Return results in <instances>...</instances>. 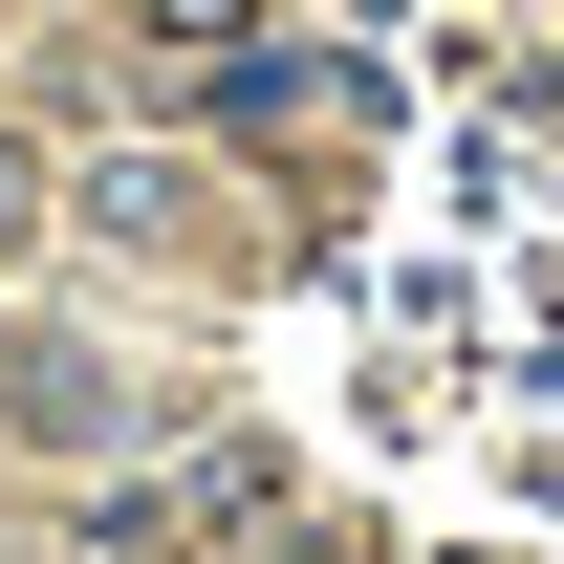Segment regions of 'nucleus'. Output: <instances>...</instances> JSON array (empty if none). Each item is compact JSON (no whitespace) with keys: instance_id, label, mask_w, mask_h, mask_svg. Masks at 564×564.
I'll return each mask as SVG.
<instances>
[{"instance_id":"f257e3e1","label":"nucleus","mask_w":564,"mask_h":564,"mask_svg":"<svg viewBox=\"0 0 564 564\" xmlns=\"http://www.w3.org/2000/svg\"><path fill=\"white\" fill-rule=\"evenodd\" d=\"M174 22H239V0H174Z\"/></svg>"},{"instance_id":"f03ea898","label":"nucleus","mask_w":564,"mask_h":564,"mask_svg":"<svg viewBox=\"0 0 564 564\" xmlns=\"http://www.w3.org/2000/svg\"><path fill=\"white\" fill-rule=\"evenodd\" d=\"M0 217H22V174H0Z\"/></svg>"}]
</instances>
